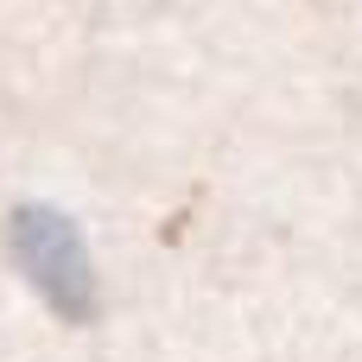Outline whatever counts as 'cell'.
<instances>
[{"label":"cell","mask_w":362,"mask_h":362,"mask_svg":"<svg viewBox=\"0 0 362 362\" xmlns=\"http://www.w3.org/2000/svg\"><path fill=\"white\" fill-rule=\"evenodd\" d=\"M6 242H13L19 274H25L57 312H70V318H89V312H95V267H89L83 229H76L64 210H51V204L13 210Z\"/></svg>","instance_id":"6da1fadb"}]
</instances>
